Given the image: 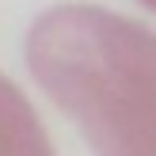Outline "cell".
<instances>
[{"instance_id": "obj_3", "label": "cell", "mask_w": 156, "mask_h": 156, "mask_svg": "<svg viewBox=\"0 0 156 156\" xmlns=\"http://www.w3.org/2000/svg\"><path fill=\"white\" fill-rule=\"evenodd\" d=\"M137 4H145L149 12H156V0H137Z\"/></svg>"}, {"instance_id": "obj_1", "label": "cell", "mask_w": 156, "mask_h": 156, "mask_svg": "<svg viewBox=\"0 0 156 156\" xmlns=\"http://www.w3.org/2000/svg\"><path fill=\"white\" fill-rule=\"evenodd\" d=\"M27 69L95 156H156V30L61 4L30 23Z\"/></svg>"}, {"instance_id": "obj_2", "label": "cell", "mask_w": 156, "mask_h": 156, "mask_svg": "<svg viewBox=\"0 0 156 156\" xmlns=\"http://www.w3.org/2000/svg\"><path fill=\"white\" fill-rule=\"evenodd\" d=\"M0 156H57L30 99L0 76Z\"/></svg>"}]
</instances>
